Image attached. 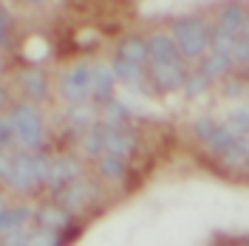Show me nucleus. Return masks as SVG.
Wrapping results in <instances>:
<instances>
[{"instance_id":"nucleus-1","label":"nucleus","mask_w":249,"mask_h":246,"mask_svg":"<svg viewBox=\"0 0 249 246\" xmlns=\"http://www.w3.org/2000/svg\"><path fill=\"white\" fill-rule=\"evenodd\" d=\"M173 43L178 48L181 60H198L207 54V23L201 17H176L173 20Z\"/></svg>"},{"instance_id":"nucleus-2","label":"nucleus","mask_w":249,"mask_h":246,"mask_svg":"<svg viewBox=\"0 0 249 246\" xmlns=\"http://www.w3.org/2000/svg\"><path fill=\"white\" fill-rule=\"evenodd\" d=\"M9 124H12V133L15 139L29 147V150H37L43 144V116L34 105H15L12 108V116H9Z\"/></svg>"},{"instance_id":"nucleus-3","label":"nucleus","mask_w":249,"mask_h":246,"mask_svg":"<svg viewBox=\"0 0 249 246\" xmlns=\"http://www.w3.org/2000/svg\"><path fill=\"white\" fill-rule=\"evenodd\" d=\"M60 96L68 99L71 105H79L91 96V65L79 62L74 68H68L60 77Z\"/></svg>"},{"instance_id":"nucleus-4","label":"nucleus","mask_w":249,"mask_h":246,"mask_svg":"<svg viewBox=\"0 0 249 246\" xmlns=\"http://www.w3.org/2000/svg\"><path fill=\"white\" fill-rule=\"evenodd\" d=\"M6 184L12 190H17V193H31L34 187L40 184L37 170H34V156H26V153L12 156V170H9Z\"/></svg>"},{"instance_id":"nucleus-5","label":"nucleus","mask_w":249,"mask_h":246,"mask_svg":"<svg viewBox=\"0 0 249 246\" xmlns=\"http://www.w3.org/2000/svg\"><path fill=\"white\" fill-rule=\"evenodd\" d=\"M82 178V164H79L74 156H60V158H51V173H48L46 184L48 190L60 193L62 187H68L71 181Z\"/></svg>"},{"instance_id":"nucleus-6","label":"nucleus","mask_w":249,"mask_h":246,"mask_svg":"<svg viewBox=\"0 0 249 246\" xmlns=\"http://www.w3.org/2000/svg\"><path fill=\"white\" fill-rule=\"evenodd\" d=\"M144 43H147V62H173V65H181V54H178V48H176L170 34L156 31V34H150V40H144Z\"/></svg>"},{"instance_id":"nucleus-7","label":"nucleus","mask_w":249,"mask_h":246,"mask_svg":"<svg viewBox=\"0 0 249 246\" xmlns=\"http://www.w3.org/2000/svg\"><path fill=\"white\" fill-rule=\"evenodd\" d=\"M150 82L159 91H181L184 68L173 62H150Z\"/></svg>"},{"instance_id":"nucleus-8","label":"nucleus","mask_w":249,"mask_h":246,"mask_svg":"<svg viewBox=\"0 0 249 246\" xmlns=\"http://www.w3.org/2000/svg\"><path fill=\"white\" fill-rule=\"evenodd\" d=\"M57 195L62 198V210H79V207H85V204H91L96 198V187H93V181L77 178L68 187H62Z\"/></svg>"},{"instance_id":"nucleus-9","label":"nucleus","mask_w":249,"mask_h":246,"mask_svg":"<svg viewBox=\"0 0 249 246\" xmlns=\"http://www.w3.org/2000/svg\"><path fill=\"white\" fill-rule=\"evenodd\" d=\"M133 147H136V136L124 124H105V153L124 158Z\"/></svg>"},{"instance_id":"nucleus-10","label":"nucleus","mask_w":249,"mask_h":246,"mask_svg":"<svg viewBox=\"0 0 249 246\" xmlns=\"http://www.w3.org/2000/svg\"><path fill=\"white\" fill-rule=\"evenodd\" d=\"M116 91V77L110 71V65H91V96L99 102L113 99Z\"/></svg>"},{"instance_id":"nucleus-11","label":"nucleus","mask_w":249,"mask_h":246,"mask_svg":"<svg viewBox=\"0 0 249 246\" xmlns=\"http://www.w3.org/2000/svg\"><path fill=\"white\" fill-rule=\"evenodd\" d=\"M20 82H23V91H26L31 102H43L48 96V79L40 68H26L20 74Z\"/></svg>"},{"instance_id":"nucleus-12","label":"nucleus","mask_w":249,"mask_h":246,"mask_svg":"<svg viewBox=\"0 0 249 246\" xmlns=\"http://www.w3.org/2000/svg\"><path fill=\"white\" fill-rule=\"evenodd\" d=\"M37 224H40V229L57 235V232L68 229L71 215H68V210H62V207H43V210L37 212Z\"/></svg>"},{"instance_id":"nucleus-13","label":"nucleus","mask_w":249,"mask_h":246,"mask_svg":"<svg viewBox=\"0 0 249 246\" xmlns=\"http://www.w3.org/2000/svg\"><path fill=\"white\" fill-rule=\"evenodd\" d=\"M235 43H238V34H232V31L221 29V26H213V29H207V46H210V51H213V54L232 57Z\"/></svg>"},{"instance_id":"nucleus-14","label":"nucleus","mask_w":249,"mask_h":246,"mask_svg":"<svg viewBox=\"0 0 249 246\" xmlns=\"http://www.w3.org/2000/svg\"><path fill=\"white\" fill-rule=\"evenodd\" d=\"M218 26L232 31V34H247V12H244V6H238V3L224 6L218 12Z\"/></svg>"},{"instance_id":"nucleus-15","label":"nucleus","mask_w":249,"mask_h":246,"mask_svg":"<svg viewBox=\"0 0 249 246\" xmlns=\"http://www.w3.org/2000/svg\"><path fill=\"white\" fill-rule=\"evenodd\" d=\"M116 57L124 60V62H133V65H142V68H144V62H147V43H144L142 37H124L122 43H119Z\"/></svg>"},{"instance_id":"nucleus-16","label":"nucleus","mask_w":249,"mask_h":246,"mask_svg":"<svg viewBox=\"0 0 249 246\" xmlns=\"http://www.w3.org/2000/svg\"><path fill=\"white\" fill-rule=\"evenodd\" d=\"M29 218H31L29 207H3L0 210V235H9V232L20 229Z\"/></svg>"},{"instance_id":"nucleus-17","label":"nucleus","mask_w":249,"mask_h":246,"mask_svg":"<svg viewBox=\"0 0 249 246\" xmlns=\"http://www.w3.org/2000/svg\"><path fill=\"white\" fill-rule=\"evenodd\" d=\"M232 57H224V54H210L207 60L201 62V68H198V74L201 77H207L210 82L213 79H218V77H227L230 71H232Z\"/></svg>"},{"instance_id":"nucleus-18","label":"nucleus","mask_w":249,"mask_h":246,"mask_svg":"<svg viewBox=\"0 0 249 246\" xmlns=\"http://www.w3.org/2000/svg\"><path fill=\"white\" fill-rule=\"evenodd\" d=\"M238 139H241V133L235 130L232 124H215V130H213V136L207 139V144H210L215 153H224L227 147H232Z\"/></svg>"},{"instance_id":"nucleus-19","label":"nucleus","mask_w":249,"mask_h":246,"mask_svg":"<svg viewBox=\"0 0 249 246\" xmlns=\"http://www.w3.org/2000/svg\"><path fill=\"white\" fill-rule=\"evenodd\" d=\"M82 153L85 156H102L105 153V124H93L82 139Z\"/></svg>"},{"instance_id":"nucleus-20","label":"nucleus","mask_w":249,"mask_h":246,"mask_svg":"<svg viewBox=\"0 0 249 246\" xmlns=\"http://www.w3.org/2000/svg\"><path fill=\"white\" fill-rule=\"evenodd\" d=\"M110 71H113V77L119 79V82H127V85H139L142 74H144V68L142 65H133V62H124V60H113L110 65Z\"/></svg>"},{"instance_id":"nucleus-21","label":"nucleus","mask_w":249,"mask_h":246,"mask_svg":"<svg viewBox=\"0 0 249 246\" xmlns=\"http://www.w3.org/2000/svg\"><path fill=\"white\" fill-rule=\"evenodd\" d=\"M99 176H102V178H108V181L122 178V176H124V158L105 153L102 158H99Z\"/></svg>"},{"instance_id":"nucleus-22","label":"nucleus","mask_w":249,"mask_h":246,"mask_svg":"<svg viewBox=\"0 0 249 246\" xmlns=\"http://www.w3.org/2000/svg\"><path fill=\"white\" fill-rule=\"evenodd\" d=\"M207 88H210V79L201 77L198 71H196V74H184V82H181V91H184V96L196 99V96H201Z\"/></svg>"},{"instance_id":"nucleus-23","label":"nucleus","mask_w":249,"mask_h":246,"mask_svg":"<svg viewBox=\"0 0 249 246\" xmlns=\"http://www.w3.org/2000/svg\"><path fill=\"white\" fill-rule=\"evenodd\" d=\"M68 122L74 124V127H85V124H91L93 122V108L91 105H85V102L71 105V110H68Z\"/></svg>"},{"instance_id":"nucleus-24","label":"nucleus","mask_w":249,"mask_h":246,"mask_svg":"<svg viewBox=\"0 0 249 246\" xmlns=\"http://www.w3.org/2000/svg\"><path fill=\"white\" fill-rule=\"evenodd\" d=\"M105 119H108V124H124L127 122V108L116 99H108L105 102Z\"/></svg>"},{"instance_id":"nucleus-25","label":"nucleus","mask_w":249,"mask_h":246,"mask_svg":"<svg viewBox=\"0 0 249 246\" xmlns=\"http://www.w3.org/2000/svg\"><path fill=\"white\" fill-rule=\"evenodd\" d=\"M224 158H227V161H247V156H249V147H247V136H241L238 139V141H235L232 147H227V150H224Z\"/></svg>"},{"instance_id":"nucleus-26","label":"nucleus","mask_w":249,"mask_h":246,"mask_svg":"<svg viewBox=\"0 0 249 246\" xmlns=\"http://www.w3.org/2000/svg\"><path fill=\"white\" fill-rule=\"evenodd\" d=\"M26 246H57V235L46 229H37L26 238Z\"/></svg>"},{"instance_id":"nucleus-27","label":"nucleus","mask_w":249,"mask_h":246,"mask_svg":"<svg viewBox=\"0 0 249 246\" xmlns=\"http://www.w3.org/2000/svg\"><path fill=\"white\" fill-rule=\"evenodd\" d=\"M232 62H238V65H247V62H249V40H247V34H241V37H238L235 51H232Z\"/></svg>"},{"instance_id":"nucleus-28","label":"nucleus","mask_w":249,"mask_h":246,"mask_svg":"<svg viewBox=\"0 0 249 246\" xmlns=\"http://www.w3.org/2000/svg\"><path fill=\"white\" fill-rule=\"evenodd\" d=\"M26 238H29V232L20 227L9 235H0V246H26Z\"/></svg>"},{"instance_id":"nucleus-29","label":"nucleus","mask_w":249,"mask_h":246,"mask_svg":"<svg viewBox=\"0 0 249 246\" xmlns=\"http://www.w3.org/2000/svg\"><path fill=\"white\" fill-rule=\"evenodd\" d=\"M193 130H196V136H198V139L207 141V139L213 136V130H215V122H213V119H207V116H201V119H196Z\"/></svg>"},{"instance_id":"nucleus-30","label":"nucleus","mask_w":249,"mask_h":246,"mask_svg":"<svg viewBox=\"0 0 249 246\" xmlns=\"http://www.w3.org/2000/svg\"><path fill=\"white\" fill-rule=\"evenodd\" d=\"M230 124H235V127H238V133L244 136V133L249 130V113H247L244 108H238L232 116H230Z\"/></svg>"},{"instance_id":"nucleus-31","label":"nucleus","mask_w":249,"mask_h":246,"mask_svg":"<svg viewBox=\"0 0 249 246\" xmlns=\"http://www.w3.org/2000/svg\"><path fill=\"white\" fill-rule=\"evenodd\" d=\"M9 29H12V20H9V12L0 6V48L9 46Z\"/></svg>"},{"instance_id":"nucleus-32","label":"nucleus","mask_w":249,"mask_h":246,"mask_svg":"<svg viewBox=\"0 0 249 246\" xmlns=\"http://www.w3.org/2000/svg\"><path fill=\"white\" fill-rule=\"evenodd\" d=\"M12 141H15V133H12V124L6 122H0V150H9L12 147Z\"/></svg>"},{"instance_id":"nucleus-33","label":"nucleus","mask_w":249,"mask_h":246,"mask_svg":"<svg viewBox=\"0 0 249 246\" xmlns=\"http://www.w3.org/2000/svg\"><path fill=\"white\" fill-rule=\"evenodd\" d=\"M224 93H227V96H244V82H241V79H230L227 88H224Z\"/></svg>"},{"instance_id":"nucleus-34","label":"nucleus","mask_w":249,"mask_h":246,"mask_svg":"<svg viewBox=\"0 0 249 246\" xmlns=\"http://www.w3.org/2000/svg\"><path fill=\"white\" fill-rule=\"evenodd\" d=\"M6 105H9V93H6V88H3V85H0V110L6 108Z\"/></svg>"},{"instance_id":"nucleus-35","label":"nucleus","mask_w":249,"mask_h":246,"mask_svg":"<svg viewBox=\"0 0 249 246\" xmlns=\"http://www.w3.org/2000/svg\"><path fill=\"white\" fill-rule=\"evenodd\" d=\"M29 3H34V6H43V3H46V0H29Z\"/></svg>"},{"instance_id":"nucleus-36","label":"nucleus","mask_w":249,"mask_h":246,"mask_svg":"<svg viewBox=\"0 0 249 246\" xmlns=\"http://www.w3.org/2000/svg\"><path fill=\"white\" fill-rule=\"evenodd\" d=\"M0 74H3V60H0Z\"/></svg>"},{"instance_id":"nucleus-37","label":"nucleus","mask_w":249,"mask_h":246,"mask_svg":"<svg viewBox=\"0 0 249 246\" xmlns=\"http://www.w3.org/2000/svg\"><path fill=\"white\" fill-rule=\"evenodd\" d=\"M0 122H3V116H0Z\"/></svg>"}]
</instances>
